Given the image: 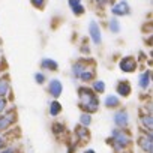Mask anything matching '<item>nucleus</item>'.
Listing matches in <instances>:
<instances>
[{"label": "nucleus", "instance_id": "1", "mask_svg": "<svg viewBox=\"0 0 153 153\" xmlns=\"http://www.w3.org/2000/svg\"><path fill=\"white\" fill-rule=\"evenodd\" d=\"M78 95H80V105L83 110H86V113H95L98 110V105H99L98 98L90 89L81 87L78 90Z\"/></svg>", "mask_w": 153, "mask_h": 153}, {"label": "nucleus", "instance_id": "2", "mask_svg": "<svg viewBox=\"0 0 153 153\" xmlns=\"http://www.w3.org/2000/svg\"><path fill=\"white\" fill-rule=\"evenodd\" d=\"M111 143H113L114 150H116V152H120V150H123L126 146L131 144V135H129L123 128H120V129H114V131H113Z\"/></svg>", "mask_w": 153, "mask_h": 153}, {"label": "nucleus", "instance_id": "3", "mask_svg": "<svg viewBox=\"0 0 153 153\" xmlns=\"http://www.w3.org/2000/svg\"><path fill=\"white\" fill-rule=\"evenodd\" d=\"M140 147L143 149V152L146 153H152L153 152V140H152V134L143 135L140 138Z\"/></svg>", "mask_w": 153, "mask_h": 153}, {"label": "nucleus", "instance_id": "4", "mask_svg": "<svg viewBox=\"0 0 153 153\" xmlns=\"http://www.w3.org/2000/svg\"><path fill=\"white\" fill-rule=\"evenodd\" d=\"M2 114V113H0ZM15 120V114L14 113H6V114H2L0 116V131H5L8 129Z\"/></svg>", "mask_w": 153, "mask_h": 153}, {"label": "nucleus", "instance_id": "5", "mask_svg": "<svg viewBox=\"0 0 153 153\" xmlns=\"http://www.w3.org/2000/svg\"><path fill=\"white\" fill-rule=\"evenodd\" d=\"M137 68V62L134 57H125L122 62H120V69L123 72H134Z\"/></svg>", "mask_w": 153, "mask_h": 153}, {"label": "nucleus", "instance_id": "6", "mask_svg": "<svg viewBox=\"0 0 153 153\" xmlns=\"http://www.w3.org/2000/svg\"><path fill=\"white\" fill-rule=\"evenodd\" d=\"M114 123L119 126V128H126L128 123H129V117H128V113L123 110V111H119L116 116H114Z\"/></svg>", "mask_w": 153, "mask_h": 153}, {"label": "nucleus", "instance_id": "7", "mask_svg": "<svg viewBox=\"0 0 153 153\" xmlns=\"http://www.w3.org/2000/svg\"><path fill=\"white\" fill-rule=\"evenodd\" d=\"M111 12L114 15H126V14H129V5H128V2H125V0L119 2L117 5H114V8L111 9Z\"/></svg>", "mask_w": 153, "mask_h": 153}, {"label": "nucleus", "instance_id": "8", "mask_svg": "<svg viewBox=\"0 0 153 153\" xmlns=\"http://www.w3.org/2000/svg\"><path fill=\"white\" fill-rule=\"evenodd\" d=\"M89 30H90V36H92L93 42H95V44H101V39H102V38H101V29H99L98 23L92 21L90 26H89Z\"/></svg>", "mask_w": 153, "mask_h": 153}, {"label": "nucleus", "instance_id": "9", "mask_svg": "<svg viewBox=\"0 0 153 153\" xmlns=\"http://www.w3.org/2000/svg\"><path fill=\"white\" fill-rule=\"evenodd\" d=\"M48 90H50V93H51L54 98H59V96L62 95V90H63L62 83H60L59 80H51V81H50V86H48Z\"/></svg>", "mask_w": 153, "mask_h": 153}, {"label": "nucleus", "instance_id": "10", "mask_svg": "<svg viewBox=\"0 0 153 153\" xmlns=\"http://www.w3.org/2000/svg\"><path fill=\"white\" fill-rule=\"evenodd\" d=\"M93 76H95V72H93V69L92 68H84V71L80 74V78L83 80V81H90V80H93Z\"/></svg>", "mask_w": 153, "mask_h": 153}, {"label": "nucleus", "instance_id": "11", "mask_svg": "<svg viewBox=\"0 0 153 153\" xmlns=\"http://www.w3.org/2000/svg\"><path fill=\"white\" fill-rule=\"evenodd\" d=\"M117 92H119L122 96H128V95L131 93V86H129V83H126V81L119 83V86H117Z\"/></svg>", "mask_w": 153, "mask_h": 153}, {"label": "nucleus", "instance_id": "12", "mask_svg": "<svg viewBox=\"0 0 153 153\" xmlns=\"http://www.w3.org/2000/svg\"><path fill=\"white\" fill-rule=\"evenodd\" d=\"M119 104H120V101H119V98H117V96H113V95H110V96H107V98H105V105H107L108 108L119 107Z\"/></svg>", "mask_w": 153, "mask_h": 153}, {"label": "nucleus", "instance_id": "13", "mask_svg": "<svg viewBox=\"0 0 153 153\" xmlns=\"http://www.w3.org/2000/svg\"><path fill=\"white\" fill-rule=\"evenodd\" d=\"M41 66L44 69H50V71H56L57 69V63L54 60H51V59H44L42 63H41Z\"/></svg>", "mask_w": 153, "mask_h": 153}, {"label": "nucleus", "instance_id": "14", "mask_svg": "<svg viewBox=\"0 0 153 153\" xmlns=\"http://www.w3.org/2000/svg\"><path fill=\"white\" fill-rule=\"evenodd\" d=\"M149 83H150V72L141 74V76H140V87L141 89H147Z\"/></svg>", "mask_w": 153, "mask_h": 153}, {"label": "nucleus", "instance_id": "15", "mask_svg": "<svg viewBox=\"0 0 153 153\" xmlns=\"http://www.w3.org/2000/svg\"><path fill=\"white\" fill-rule=\"evenodd\" d=\"M60 111H62V105H60L57 101H53V102L50 104V114H51L53 117H56Z\"/></svg>", "mask_w": 153, "mask_h": 153}, {"label": "nucleus", "instance_id": "16", "mask_svg": "<svg viewBox=\"0 0 153 153\" xmlns=\"http://www.w3.org/2000/svg\"><path fill=\"white\" fill-rule=\"evenodd\" d=\"M84 68H86V63H84V62H76V63L74 65V68H72L74 75H75V76H80V74L84 71Z\"/></svg>", "mask_w": 153, "mask_h": 153}, {"label": "nucleus", "instance_id": "17", "mask_svg": "<svg viewBox=\"0 0 153 153\" xmlns=\"http://www.w3.org/2000/svg\"><path fill=\"white\" fill-rule=\"evenodd\" d=\"M141 122H143V125L149 129V132H152V128H153V119H152V116H150V114L143 116V117H141Z\"/></svg>", "mask_w": 153, "mask_h": 153}, {"label": "nucleus", "instance_id": "18", "mask_svg": "<svg viewBox=\"0 0 153 153\" xmlns=\"http://www.w3.org/2000/svg\"><path fill=\"white\" fill-rule=\"evenodd\" d=\"M90 122H92L90 114H89V113H83V114H81V117H80V123H81V126L87 128V126L90 125Z\"/></svg>", "mask_w": 153, "mask_h": 153}, {"label": "nucleus", "instance_id": "19", "mask_svg": "<svg viewBox=\"0 0 153 153\" xmlns=\"http://www.w3.org/2000/svg\"><path fill=\"white\" fill-rule=\"evenodd\" d=\"M76 134H78L80 140H83V141H87V140H89V132H87V129H86L84 126H81V128L76 129Z\"/></svg>", "mask_w": 153, "mask_h": 153}, {"label": "nucleus", "instance_id": "20", "mask_svg": "<svg viewBox=\"0 0 153 153\" xmlns=\"http://www.w3.org/2000/svg\"><path fill=\"white\" fill-rule=\"evenodd\" d=\"M8 90H9V83L6 80H0V96L6 95Z\"/></svg>", "mask_w": 153, "mask_h": 153}, {"label": "nucleus", "instance_id": "21", "mask_svg": "<svg viewBox=\"0 0 153 153\" xmlns=\"http://www.w3.org/2000/svg\"><path fill=\"white\" fill-rule=\"evenodd\" d=\"M110 30H111L113 33H117V32L120 30V24H119V21H117L116 18H113V20L110 21Z\"/></svg>", "mask_w": 153, "mask_h": 153}, {"label": "nucleus", "instance_id": "22", "mask_svg": "<svg viewBox=\"0 0 153 153\" xmlns=\"http://www.w3.org/2000/svg\"><path fill=\"white\" fill-rule=\"evenodd\" d=\"M93 89H95L98 93H102V92L105 90V84H104L101 80H98V81H95V83H93Z\"/></svg>", "mask_w": 153, "mask_h": 153}, {"label": "nucleus", "instance_id": "23", "mask_svg": "<svg viewBox=\"0 0 153 153\" xmlns=\"http://www.w3.org/2000/svg\"><path fill=\"white\" fill-rule=\"evenodd\" d=\"M72 11H74V14H76V15H80V14H83V12H84V8H83V5L80 3V5H76V6H74V8H72Z\"/></svg>", "mask_w": 153, "mask_h": 153}, {"label": "nucleus", "instance_id": "24", "mask_svg": "<svg viewBox=\"0 0 153 153\" xmlns=\"http://www.w3.org/2000/svg\"><path fill=\"white\" fill-rule=\"evenodd\" d=\"M32 5L35 8H42L45 5V0H32Z\"/></svg>", "mask_w": 153, "mask_h": 153}, {"label": "nucleus", "instance_id": "25", "mask_svg": "<svg viewBox=\"0 0 153 153\" xmlns=\"http://www.w3.org/2000/svg\"><path fill=\"white\" fill-rule=\"evenodd\" d=\"M53 128H54V129H53V131H54V134H59L60 131H63V125H62V123H54V125H53Z\"/></svg>", "mask_w": 153, "mask_h": 153}, {"label": "nucleus", "instance_id": "26", "mask_svg": "<svg viewBox=\"0 0 153 153\" xmlns=\"http://www.w3.org/2000/svg\"><path fill=\"white\" fill-rule=\"evenodd\" d=\"M35 80H36V83L42 84V83H44V80H45V76H44L42 74H36V75H35Z\"/></svg>", "mask_w": 153, "mask_h": 153}, {"label": "nucleus", "instance_id": "27", "mask_svg": "<svg viewBox=\"0 0 153 153\" xmlns=\"http://www.w3.org/2000/svg\"><path fill=\"white\" fill-rule=\"evenodd\" d=\"M5 105H6V101L5 99H2V96H0V113L3 111V108H5Z\"/></svg>", "mask_w": 153, "mask_h": 153}, {"label": "nucleus", "instance_id": "28", "mask_svg": "<svg viewBox=\"0 0 153 153\" xmlns=\"http://www.w3.org/2000/svg\"><path fill=\"white\" fill-rule=\"evenodd\" d=\"M69 5H71V8H74L76 5H80V0H69Z\"/></svg>", "mask_w": 153, "mask_h": 153}, {"label": "nucleus", "instance_id": "29", "mask_svg": "<svg viewBox=\"0 0 153 153\" xmlns=\"http://www.w3.org/2000/svg\"><path fill=\"white\" fill-rule=\"evenodd\" d=\"M0 153H15V150H14V149H6V150L0 152Z\"/></svg>", "mask_w": 153, "mask_h": 153}, {"label": "nucleus", "instance_id": "30", "mask_svg": "<svg viewBox=\"0 0 153 153\" xmlns=\"http://www.w3.org/2000/svg\"><path fill=\"white\" fill-rule=\"evenodd\" d=\"M2 147H3V138L0 137V152H2Z\"/></svg>", "mask_w": 153, "mask_h": 153}, {"label": "nucleus", "instance_id": "31", "mask_svg": "<svg viewBox=\"0 0 153 153\" xmlns=\"http://www.w3.org/2000/svg\"><path fill=\"white\" fill-rule=\"evenodd\" d=\"M84 153H96V152H95V150H92V149H89V150H86Z\"/></svg>", "mask_w": 153, "mask_h": 153}, {"label": "nucleus", "instance_id": "32", "mask_svg": "<svg viewBox=\"0 0 153 153\" xmlns=\"http://www.w3.org/2000/svg\"><path fill=\"white\" fill-rule=\"evenodd\" d=\"M98 2H99V3L102 5V3H105V2H107V0H98Z\"/></svg>", "mask_w": 153, "mask_h": 153}]
</instances>
